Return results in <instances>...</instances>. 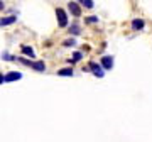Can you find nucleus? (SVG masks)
Masks as SVG:
<instances>
[{
	"instance_id": "1",
	"label": "nucleus",
	"mask_w": 152,
	"mask_h": 142,
	"mask_svg": "<svg viewBox=\"0 0 152 142\" xmlns=\"http://www.w3.org/2000/svg\"><path fill=\"white\" fill-rule=\"evenodd\" d=\"M56 15H58V24L61 27H66L68 26V17H66V12L63 9H58L56 10Z\"/></svg>"
},
{
	"instance_id": "2",
	"label": "nucleus",
	"mask_w": 152,
	"mask_h": 142,
	"mask_svg": "<svg viewBox=\"0 0 152 142\" xmlns=\"http://www.w3.org/2000/svg\"><path fill=\"white\" fill-rule=\"evenodd\" d=\"M90 70H93V75H95V76H98V78H103V70H102V66L100 64H96V63H90Z\"/></svg>"
},
{
	"instance_id": "3",
	"label": "nucleus",
	"mask_w": 152,
	"mask_h": 142,
	"mask_svg": "<svg viewBox=\"0 0 152 142\" xmlns=\"http://www.w3.org/2000/svg\"><path fill=\"white\" fill-rule=\"evenodd\" d=\"M102 66H103L105 70H112L113 68V58L112 56H103L102 58Z\"/></svg>"
},
{
	"instance_id": "4",
	"label": "nucleus",
	"mask_w": 152,
	"mask_h": 142,
	"mask_svg": "<svg viewBox=\"0 0 152 142\" xmlns=\"http://www.w3.org/2000/svg\"><path fill=\"white\" fill-rule=\"evenodd\" d=\"M69 10H71V14L75 17H80L81 15V9H80V5H78V2H69Z\"/></svg>"
},
{
	"instance_id": "5",
	"label": "nucleus",
	"mask_w": 152,
	"mask_h": 142,
	"mask_svg": "<svg viewBox=\"0 0 152 142\" xmlns=\"http://www.w3.org/2000/svg\"><path fill=\"white\" fill-rule=\"evenodd\" d=\"M29 66H31V68H34L36 71H44V70H46L44 61H31V63H29Z\"/></svg>"
},
{
	"instance_id": "6",
	"label": "nucleus",
	"mask_w": 152,
	"mask_h": 142,
	"mask_svg": "<svg viewBox=\"0 0 152 142\" xmlns=\"http://www.w3.org/2000/svg\"><path fill=\"white\" fill-rule=\"evenodd\" d=\"M17 20L15 15H9V17H4V19H0V26H10L14 22Z\"/></svg>"
},
{
	"instance_id": "7",
	"label": "nucleus",
	"mask_w": 152,
	"mask_h": 142,
	"mask_svg": "<svg viewBox=\"0 0 152 142\" xmlns=\"http://www.w3.org/2000/svg\"><path fill=\"white\" fill-rule=\"evenodd\" d=\"M20 78H22L20 73H9V75L4 76V81H15V80H20Z\"/></svg>"
},
{
	"instance_id": "8",
	"label": "nucleus",
	"mask_w": 152,
	"mask_h": 142,
	"mask_svg": "<svg viewBox=\"0 0 152 142\" xmlns=\"http://www.w3.org/2000/svg\"><path fill=\"white\" fill-rule=\"evenodd\" d=\"M132 27H134V31H140V29L144 27V20H140V19H135V20L132 22Z\"/></svg>"
},
{
	"instance_id": "9",
	"label": "nucleus",
	"mask_w": 152,
	"mask_h": 142,
	"mask_svg": "<svg viewBox=\"0 0 152 142\" xmlns=\"http://www.w3.org/2000/svg\"><path fill=\"white\" fill-rule=\"evenodd\" d=\"M58 75H59V76H73V70H71V68H64V70L58 71Z\"/></svg>"
},
{
	"instance_id": "10",
	"label": "nucleus",
	"mask_w": 152,
	"mask_h": 142,
	"mask_svg": "<svg viewBox=\"0 0 152 142\" xmlns=\"http://www.w3.org/2000/svg\"><path fill=\"white\" fill-rule=\"evenodd\" d=\"M22 53L24 54H27V56H31V58H34V51H32V48H29V46H22Z\"/></svg>"
},
{
	"instance_id": "11",
	"label": "nucleus",
	"mask_w": 152,
	"mask_h": 142,
	"mask_svg": "<svg viewBox=\"0 0 152 142\" xmlns=\"http://www.w3.org/2000/svg\"><path fill=\"white\" fill-rule=\"evenodd\" d=\"M69 32H73L75 34V36H78V34H80V26H71V29H69Z\"/></svg>"
},
{
	"instance_id": "12",
	"label": "nucleus",
	"mask_w": 152,
	"mask_h": 142,
	"mask_svg": "<svg viewBox=\"0 0 152 142\" xmlns=\"http://www.w3.org/2000/svg\"><path fill=\"white\" fill-rule=\"evenodd\" d=\"M81 58H83L81 53H75V54H73V58H71V61H73V63H76V61H80Z\"/></svg>"
},
{
	"instance_id": "13",
	"label": "nucleus",
	"mask_w": 152,
	"mask_h": 142,
	"mask_svg": "<svg viewBox=\"0 0 152 142\" xmlns=\"http://www.w3.org/2000/svg\"><path fill=\"white\" fill-rule=\"evenodd\" d=\"M80 4H83V5H85V7H88V9H91L95 2H91V0H83V2H80Z\"/></svg>"
},
{
	"instance_id": "14",
	"label": "nucleus",
	"mask_w": 152,
	"mask_h": 142,
	"mask_svg": "<svg viewBox=\"0 0 152 142\" xmlns=\"http://www.w3.org/2000/svg\"><path fill=\"white\" fill-rule=\"evenodd\" d=\"M63 44H64L66 48H69V46H75L76 42H75V39H66V41H64Z\"/></svg>"
},
{
	"instance_id": "15",
	"label": "nucleus",
	"mask_w": 152,
	"mask_h": 142,
	"mask_svg": "<svg viewBox=\"0 0 152 142\" xmlns=\"http://www.w3.org/2000/svg\"><path fill=\"white\" fill-rule=\"evenodd\" d=\"M88 22H96L98 20V17H90V19H86Z\"/></svg>"
},
{
	"instance_id": "16",
	"label": "nucleus",
	"mask_w": 152,
	"mask_h": 142,
	"mask_svg": "<svg viewBox=\"0 0 152 142\" xmlns=\"http://www.w3.org/2000/svg\"><path fill=\"white\" fill-rule=\"evenodd\" d=\"M2 83H4V75L0 73V85H2Z\"/></svg>"
},
{
	"instance_id": "17",
	"label": "nucleus",
	"mask_w": 152,
	"mask_h": 142,
	"mask_svg": "<svg viewBox=\"0 0 152 142\" xmlns=\"http://www.w3.org/2000/svg\"><path fill=\"white\" fill-rule=\"evenodd\" d=\"M2 9H4V4H2V2H0V10H2Z\"/></svg>"
}]
</instances>
